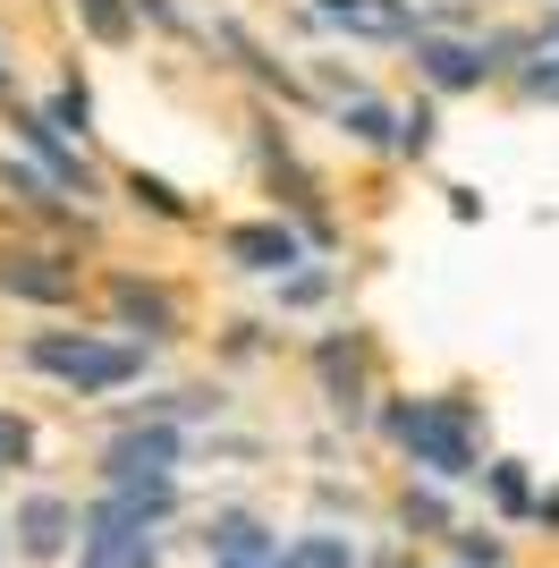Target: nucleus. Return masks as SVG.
<instances>
[{
  "label": "nucleus",
  "mask_w": 559,
  "mask_h": 568,
  "mask_svg": "<svg viewBox=\"0 0 559 568\" xmlns=\"http://www.w3.org/2000/svg\"><path fill=\"white\" fill-rule=\"evenodd\" d=\"M26 365L51 382H69V390H128V382L144 374V356L128 348V339H102V332H34L26 339Z\"/></svg>",
  "instance_id": "f257e3e1"
},
{
  "label": "nucleus",
  "mask_w": 559,
  "mask_h": 568,
  "mask_svg": "<svg viewBox=\"0 0 559 568\" xmlns=\"http://www.w3.org/2000/svg\"><path fill=\"white\" fill-rule=\"evenodd\" d=\"M390 442L416 458L424 475H441V484L475 475V433H466V407L458 399H398L390 407Z\"/></svg>",
  "instance_id": "f03ea898"
},
{
  "label": "nucleus",
  "mask_w": 559,
  "mask_h": 568,
  "mask_svg": "<svg viewBox=\"0 0 559 568\" xmlns=\"http://www.w3.org/2000/svg\"><path fill=\"white\" fill-rule=\"evenodd\" d=\"M179 509V475H111V493L85 509V526H162Z\"/></svg>",
  "instance_id": "7ed1b4c3"
},
{
  "label": "nucleus",
  "mask_w": 559,
  "mask_h": 568,
  "mask_svg": "<svg viewBox=\"0 0 559 568\" xmlns=\"http://www.w3.org/2000/svg\"><path fill=\"white\" fill-rule=\"evenodd\" d=\"M9 535H18V551L34 568H51L60 560V551H69V535H85V518H77V500H60V493H34L18 509V526H9Z\"/></svg>",
  "instance_id": "20e7f679"
},
{
  "label": "nucleus",
  "mask_w": 559,
  "mask_h": 568,
  "mask_svg": "<svg viewBox=\"0 0 559 568\" xmlns=\"http://www.w3.org/2000/svg\"><path fill=\"white\" fill-rule=\"evenodd\" d=\"M162 560V535L153 526H85L77 568H153Z\"/></svg>",
  "instance_id": "39448f33"
},
{
  "label": "nucleus",
  "mask_w": 559,
  "mask_h": 568,
  "mask_svg": "<svg viewBox=\"0 0 559 568\" xmlns=\"http://www.w3.org/2000/svg\"><path fill=\"white\" fill-rule=\"evenodd\" d=\"M416 60H424V77H433L441 94H466V85H484V77H491L484 43H449V34H416Z\"/></svg>",
  "instance_id": "423d86ee"
},
{
  "label": "nucleus",
  "mask_w": 559,
  "mask_h": 568,
  "mask_svg": "<svg viewBox=\"0 0 559 568\" xmlns=\"http://www.w3.org/2000/svg\"><path fill=\"white\" fill-rule=\"evenodd\" d=\"M102 467L111 475H170L179 467V433L170 425H128L111 450H102Z\"/></svg>",
  "instance_id": "0eeeda50"
},
{
  "label": "nucleus",
  "mask_w": 559,
  "mask_h": 568,
  "mask_svg": "<svg viewBox=\"0 0 559 568\" xmlns=\"http://www.w3.org/2000/svg\"><path fill=\"white\" fill-rule=\"evenodd\" d=\"M221 246H230V263H246V272H288V263H297V230H288V221H237Z\"/></svg>",
  "instance_id": "6e6552de"
},
{
  "label": "nucleus",
  "mask_w": 559,
  "mask_h": 568,
  "mask_svg": "<svg viewBox=\"0 0 559 568\" xmlns=\"http://www.w3.org/2000/svg\"><path fill=\"white\" fill-rule=\"evenodd\" d=\"M331 26H348V34H365V43H390V34H407V0H314Z\"/></svg>",
  "instance_id": "1a4fd4ad"
},
{
  "label": "nucleus",
  "mask_w": 559,
  "mask_h": 568,
  "mask_svg": "<svg viewBox=\"0 0 559 568\" xmlns=\"http://www.w3.org/2000/svg\"><path fill=\"white\" fill-rule=\"evenodd\" d=\"M204 551H212V568H246V560H280V544H272V535H263L255 518H212Z\"/></svg>",
  "instance_id": "9d476101"
},
{
  "label": "nucleus",
  "mask_w": 559,
  "mask_h": 568,
  "mask_svg": "<svg viewBox=\"0 0 559 568\" xmlns=\"http://www.w3.org/2000/svg\"><path fill=\"white\" fill-rule=\"evenodd\" d=\"M0 288H9V297H43V306H60V297L77 288V272H69V263H43V255H9V263H0Z\"/></svg>",
  "instance_id": "9b49d317"
},
{
  "label": "nucleus",
  "mask_w": 559,
  "mask_h": 568,
  "mask_svg": "<svg viewBox=\"0 0 559 568\" xmlns=\"http://www.w3.org/2000/svg\"><path fill=\"white\" fill-rule=\"evenodd\" d=\"M9 128H18V136H26V144H34V153L51 162V179H60V187H77V195H85V162H77L69 144L51 136V119H34V111H26V119H9Z\"/></svg>",
  "instance_id": "f8f14e48"
},
{
  "label": "nucleus",
  "mask_w": 559,
  "mask_h": 568,
  "mask_svg": "<svg viewBox=\"0 0 559 568\" xmlns=\"http://www.w3.org/2000/svg\"><path fill=\"white\" fill-rule=\"evenodd\" d=\"M111 297H119V314H128V323H144V332H170V297H162V288H144V281H119Z\"/></svg>",
  "instance_id": "ddd939ff"
},
{
  "label": "nucleus",
  "mask_w": 559,
  "mask_h": 568,
  "mask_svg": "<svg viewBox=\"0 0 559 568\" xmlns=\"http://www.w3.org/2000/svg\"><path fill=\"white\" fill-rule=\"evenodd\" d=\"M288 568H356L348 535H305V544H288Z\"/></svg>",
  "instance_id": "4468645a"
},
{
  "label": "nucleus",
  "mask_w": 559,
  "mask_h": 568,
  "mask_svg": "<svg viewBox=\"0 0 559 568\" xmlns=\"http://www.w3.org/2000/svg\"><path fill=\"white\" fill-rule=\"evenodd\" d=\"M77 9H85V26L102 34V43H128V34H136V18H128V0H77Z\"/></svg>",
  "instance_id": "2eb2a0df"
},
{
  "label": "nucleus",
  "mask_w": 559,
  "mask_h": 568,
  "mask_svg": "<svg viewBox=\"0 0 559 568\" xmlns=\"http://www.w3.org/2000/svg\"><path fill=\"white\" fill-rule=\"evenodd\" d=\"M491 500H500L509 518H526V509H535V493H526V475H517V467H491Z\"/></svg>",
  "instance_id": "dca6fc26"
},
{
  "label": "nucleus",
  "mask_w": 559,
  "mask_h": 568,
  "mask_svg": "<svg viewBox=\"0 0 559 568\" xmlns=\"http://www.w3.org/2000/svg\"><path fill=\"white\" fill-rule=\"evenodd\" d=\"M34 458V425L26 416H0V467H26Z\"/></svg>",
  "instance_id": "f3484780"
},
{
  "label": "nucleus",
  "mask_w": 559,
  "mask_h": 568,
  "mask_svg": "<svg viewBox=\"0 0 559 568\" xmlns=\"http://www.w3.org/2000/svg\"><path fill=\"white\" fill-rule=\"evenodd\" d=\"M348 128H356L365 144H390V111H382V102H365V94L348 102Z\"/></svg>",
  "instance_id": "a211bd4d"
},
{
  "label": "nucleus",
  "mask_w": 559,
  "mask_h": 568,
  "mask_svg": "<svg viewBox=\"0 0 559 568\" xmlns=\"http://www.w3.org/2000/svg\"><path fill=\"white\" fill-rule=\"evenodd\" d=\"M458 568H500V544L491 535H458Z\"/></svg>",
  "instance_id": "6ab92c4d"
},
{
  "label": "nucleus",
  "mask_w": 559,
  "mask_h": 568,
  "mask_svg": "<svg viewBox=\"0 0 559 568\" xmlns=\"http://www.w3.org/2000/svg\"><path fill=\"white\" fill-rule=\"evenodd\" d=\"M128 187H136V195H144V204H153V213H179V195H170V187H162V179H144V170H136V179H128Z\"/></svg>",
  "instance_id": "aec40b11"
},
{
  "label": "nucleus",
  "mask_w": 559,
  "mask_h": 568,
  "mask_svg": "<svg viewBox=\"0 0 559 568\" xmlns=\"http://www.w3.org/2000/svg\"><path fill=\"white\" fill-rule=\"evenodd\" d=\"M51 119H60V128H85V94H77V85H60V102H51Z\"/></svg>",
  "instance_id": "412c9836"
},
{
  "label": "nucleus",
  "mask_w": 559,
  "mask_h": 568,
  "mask_svg": "<svg viewBox=\"0 0 559 568\" xmlns=\"http://www.w3.org/2000/svg\"><path fill=\"white\" fill-rule=\"evenodd\" d=\"M407 526H441V500H433V493H407Z\"/></svg>",
  "instance_id": "4be33fe9"
},
{
  "label": "nucleus",
  "mask_w": 559,
  "mask_h": 568,
  "mask_svg": "<svg viewBox=\"0 0 559 568\" xmlns=\"http://www.w3.org/2000/svg\"><path fill=\"white\" fill-rule=\"evenodd\" d=\"M535 518H542V526H559V493H542V500H535Z\"/></svg>",
  "instance_id": "5701e85b"
},
{
  "label": "nucleus",
  "mask_w": 559,
  "mask_h": 568,
  "mask_svg": "<svg viewBox=\"0 0 559 568\" xmlns=\"http://www.w3.org/2000/svg\"><path fill=\"white\" fill-rule=\"evenodd\" d=\"M144 9H153V18H162V26H179V9H170V0H144Z\"/></svg>",
  "instance_id": "b1692460"
},
{
  "label": "nucleus",
  "mask_w": 559,
  "mask_h": 568,
  "mask_svg": "<svg viewBox=\"0 0 559 568\" xmlns=\"http://www.w3.org/2000/svg\"><path fill=\"white\" fill-rule=\"evenodd\" d=\"M246 568H288V551H280V560H246Z\"/></svg>",
  "instance_id": "393cba45"
}]
</instances>
